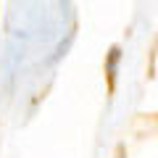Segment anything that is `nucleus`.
<instances>
[{
  "mask_svg": "<svg viewBox=\"0 0 158 158\" xmlns=\"http://www.w3.org/2000/svg\"><path fill=\"white\" fill-rule=\"evenodd\" d=\"M118 58H121V50L113 48V50H111V58H108V74H111V77H116V63H118Z\"/></svg>",
  "mask_w": 158,
  "mask_h": 158,
  "instance_id": "obj_1",
  "label": "nucleus"
}]
</instances>
